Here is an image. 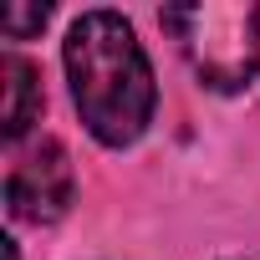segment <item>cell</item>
<instances>
[{
    "label": "cell",
    "instance_id": "obj_1",
    "mask_svg": "<svg viewBox=\"0 0 260 260\" xmlns=\"http://www.w3.org/2000/svg\"><path fill=\"white\" fill-rule=\"evenodd\" d=\"M67 77L87 133L107 148H127L153 122V67L117 11H87L67 31Z\"/></svg>",
    "mask_w": 260,
    "mask_h": 260
},
{
    "label": "cell",
    "instance_id": "obj_2",
    "mask_svg": "<svg viewBox=\"0 0 260 260\" xmlns=\"http://www.w3.org/2000/svg\"><path fill=\"white\" fill-rule=\"evenodd\" d=\"M164 31L179 41L194 77L214 92H240L260 72V6L250 0H199L169 6Z\"/></svg>",
    "mask_w": 260,
    "mask_h": 260
},
{
    "label": "cell",
    "instance_id": "obj_3",
    "mask_svg": "<svg viewBox=\"0 0 260 260\" xmlns=\"http://www.w3.org/2000/svg\"><path fill=\"white\" fill-rule=\"evenodd\" d=\"M72 204V158L56 138L31 143L6 174V209L21 224H51Z\"/></svg>",
    "mask_w": 260,
    "mask_h": 260
},
{
    "label": "cell",
    "instance_id": "obj_4",
    "mask_svg": "<svg viewBox=\"0 0 260 260\" xmlns=\"http://www.w3.org/2000/svg\"><path fill=\"white\" fill-rule=\"evenodd\" d=\"M0 133L6 143H21V133L41 117V72L26 56H0Z\"/></svg>",
    "mask_w": 260,
    "mask_h": 260
},
{
    "label": "cell",
    "instance_id": "obj_5",
    "mask_svg": "<svg viewBox=\"0 0 260 260\" xmlns=\"http://www.w3.org/2000/svg\"><path fill=\"white\" fill-rule=\"evenodd\" d=\"M46 6H6L0 11V31H6V41H26L31 31H41L46 26Z\"/></svg>",
    "mask_w": 260,
    "mask_h": 260
}]
</instances>
